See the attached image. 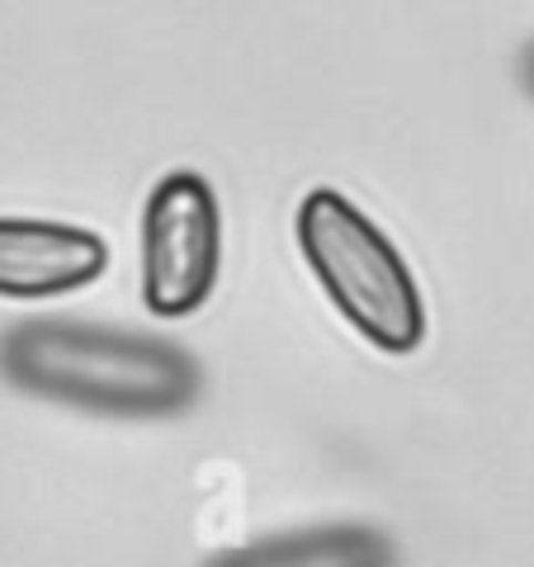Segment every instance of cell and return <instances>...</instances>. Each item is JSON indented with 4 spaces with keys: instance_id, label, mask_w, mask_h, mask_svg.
Listing matches in <instances>:
<instances>
[{
    "instance_id": "obj_6",
    "label": "cell",
    "mask_w": 534,
    "mask_h": 567,
    "mask_svg": "<svg viewBox=\"0 0 534 567\" xmlns=\"http://www.w3.org/2000/svg\"><path fill=\"white\" fill-rule=\"evenodd\" d=\"M521 71H525V85H530V95H534V43L525 48V66H521Z\"/></svg>"
},
{
    "instance_id": "obj_5",
    "label": "cell",
    "mask_w": 534,
    "mask_h": 567,
    "mask_svg": "<svg viewBox=\"0 0 534 567\" xmlns=\"http://www.w3.org/2000/svg\"><path fill=\"white\" fill-rule=\"evenodd\" d=\"M393 544L369 525H317L242 544L208 567H393Z\"/></svg>"
},
{
    "instance_id": "obj_2",
    "label": "cell",
    "mask_w": 534,
    "mask_h": 567,
    "mask_svg": "<svg viewBox=\"0 0 534 567\" xmlns=\"http://www.w3.org/2000/svg\"><path fill=\"white\" fill-rule=\"evenodd\" d=\"M298 246L336 312L388 354L425 341V303L398 246L341 189H312L298 204Z\"/></svg>"
},
{
    "instance_id": "obj_1",
    "label": "cell",
    "mask_w": 534,
    "mask_h": 567,
    "mask_svg": "<svg viewBox=\"0 0 534 567\" xmlns=\"http://www.w3.org/2000/svg\"><path fill=\"white\" fill-rule=\"evenodd\" d=\"M0 374L33 398L100 416H175L199 398V364L162 336L33 317L0 336Z\"/></svg>"
},
{
    "instance_id": "obj_3",
    "label": "cell",
    "mask_w": 534,
    "mask_h": 567,
    "mask_svg": "<svg viewBox=\"0 0 534 567\" xmlns=\"http://www.w3.org/2000/svg\"><path fill=\"white\" fill-rule=\"evenodd\" d=\"M223 213L199 171H171L142 208V303L156 317H189L218 284Z\"/></svg>"
},
{
    "instance_id": "obj_4",
    "label": "cell",
    "mask_w": 534,
    "mask_h": 567,
    "mask_svg": "<svg viewBox=\"0 0 534 567\" xmlns=\"http://www.w3.org/2000/svg\"><path fill=\"white\" fill-rule=\"evenodd\" d=\"M104 265L110 246L85 227L0 218V298H58L95 284Z\"/></svg>"
}]
</instances>
